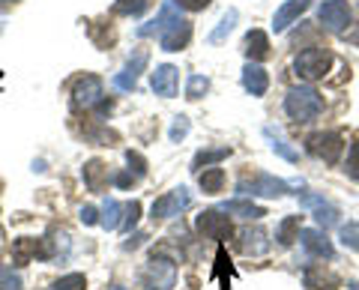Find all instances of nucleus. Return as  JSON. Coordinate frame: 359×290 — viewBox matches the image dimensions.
<instances>
[{"mask_svg":"<svg viewBox=\"0 0 359 290\" xmlns=\"http://www.w3.org/2000/svg\"><path fill=\"white\" fill-rule=\"evenodd\" d=\"M180 18V13H177V4L174 0H168V4H162V9H159V15H156L153 21H147V25H141L138 30V36L141 39H147V36H162V30L168 27V25H174V21Z\"/></svg>","mask_w":359,"mask_h":290,"instance_id":"dca6fc26","label":"nucleus"},{"mask_svg":"<svg viewBox=\"0 0 359 290\" xmlns=\"http://www.w3.org/2000/svg\"><path fill=\"white\" fill-rule=\"evenodd\" d=\"M198 230L204 233L207 240H216V242H224V240H231V219L228 216H222V209H204V213L198 216Z\"/></svg>","mask_w":359,"mask_h":290,"instance_id":"ddd939ff","label":"nucleus"},{"mask_svg":"<svg viewBox=\"0 0 359 290\" xmlns=\"http://www.w3.org/2000/svg\"><path fill=\"white\" fill-rule=\"evenodd\" d=\"M299 237V216H287L278 221V228H276V240L282 242V245H294V240Z\"/></svg>","mask_w":359,"mask_h":290,"instance_id":"c85d7f7f","label":"nucleus"},{"mask_svg":"<svg viewBox=\"0 0 359 290\" xmlns=\"http://www.w3.org/2000/svg\"><path fill=\"white\" fill-rule=\"evenodd\" d=\"M72 105L78 111H105L111 105H105V87H102V78H96V75H84V78H78L75 87H72Z\"/></svg>","mask_w":359,"mask_h":290,"instance_id":"20e7f679","label":"nucleus"},{"mask_svg":"<svg viewBox=\"0 0 359 290\" xmlns=\"http://www.w3.org/2000/svg\"><path fill=\"white\" fill-rule=\"evenodd\" d=\"M344 171L353 177V180H359V138L351 144V150H347V162H344Z\"/></svg>","mask_w":359,"mask_h":290,"instance_id":"4c0bfd02","label":"nucleus"},{"mask_svg":"<svg viewBox=\"0 0 359 290\" xmlns=\"http://www.w3.org/2000/svg\"><path fill=\"white\" fill-rule=\"evenodd\" d=\"M120 221H123V204L114 198H108L102 204V209H99V225H102L105 230H117Z\"/></svg>","mask_w":359,"mask_h":290,"instance_id":"393cba45","label":"nucleus"},{"mask_svg":"<svg viewBox=\"0 0 359 290\" xmlns=\"http://www.w3.org/2000/svg\"><path fill=\"white\" fill-rule=\"evenodd\" d=\"M189 39H192V25H189L186 18H177L174 25H168L159 36V46L162 51H183L189 46Z\"/></svg>","mask_w":359,"mask_h":290,"instance_id":"2eb2a0df","label":"nucleus"},{"mask_svg":"<svg viewBox=\"0 0 359 290\" xmlns=\"http://www.w3.org/2000/svg\"><path fill=\"white\" fill-rule=\"evenodd\" d=\"M264 135L269 138V147H273V153H278L285 162H299V153H297L294 147H287L282 138H276V135H273V129H264Z\"/></svg>","mask_w":359,"mask_h":290,"instance_id":"7c9ffc66","label":"nucleus"},{"mask_svg":"<svg viewBox=\"0 0 359 290\" xmlns=\"http://www.w3.org/2000/svg\"><path fill=\"white\" fill-rule=\"evenodd\" d=\"M309 6H311V0H285V4L276 9V15H273V30L276 33H285L302 13H306Z\"/></svg>","mask_w":359,"mask_h":290,"instance_id":"f3484780","label":"nucleus"},{"mask_svg":"<svg viewBox=\"0 0 359 290\" xmlns=\"http://www.w3.org/2000/svg\"><path fill=\"white\" fill-rule=\"evenodd\" d=\"M150 6H153V0H117V4L111 6V13L120 18H138L147 13Z\"/></svg>","mask_w":359,"mask_h":290,"instance_id":"a878e982","label":"nucleus"},{"mask_svg":"<svg viewBox=\"0 0 359 290\" xmlns=\"http://www.w3.org/2000/svg\"><path fill=\"white\" fill-rule=\"evenodd\" d=\"M212 278L222 284V290L231 287L233 266H231V258H228V251H224V245H219V251H216V272H212Z\"/></svg>","mask_w":359,"mask_h":290,"instance_id":"bb28decb","label":"nucleus"},{"mask_svg":"<svg viewBox=\"0 0 359 290\" xmlns=\"http://www.w3.org/2000/svg\"><path fill=\"white\" fill-rule=\"evenodd\" d=\"M198 183H201V192L204 195H219L222 188H224V171L222 168H204V171H198Z\"/></svg>","mask_w":359,"mask_h":290,"instance_id":"b1692460","label":"nucleus"},{"mask_svg":"<svg viewBox=\"0 0 359 290\" xmlns=\"http://www.w3.org/2000/svg\"><path fill=\"white\" fill-rule=\"evenodd\" d=\"M318 21L330 33H344L347 27L353 25V13L344 0H323L320 9H318Z\"/></svg>","mask_w":359,"mask_h":290,"instance_id":"0eeeda50","label":"nucleus"},{"mask_svg":"<svg viewBox=\"0 0 359 290\" xmlns=\"http://www.w3.org/2000/svg\"><path fill=\"white\" fill-rule=\"evenodd\" d=\"M240 249H243V254H249V258H264L269 251V233L264 228H245L240 233Z\"/></svg>","mask_w":359,"mask_h":290,"instance_id":"a211bd4d","label":"nucleus"},{"mask_svg":"<svg viewBox=\"0 0 359 290\" xmlns=\"http://www.w3.org/2000/svg\"><path fill=\"white\" fill-rule=\"evenodd\" d=\"M177 84H180V69H177V66H171V63L156 66V72H153V78H150V87H153L156 96L174 99V96H177Z\"/></svg>","mask_w":359,"mask_h":290,"instance_id":"4468645a","label":"nucleus"},{"mask_svg":"<svg viewBox=\"0 0 359 290\" xmlns=\"http://www.w3.org/2000/svg\"><path fill=\"white\" fill-rule=\"evenodd\" d=\"M141 240H144V233H135V237H132V242H126V249H138V245H141Z\"/></svg>","mask_w":359,"mask_h":290,"instance_id":"37998d69","label":"nucleus"},{"mask_svg":"<svg viewBox=\"0 0 359 290\" xmlns=\"http://www.w3.org/2000/svg\"><path fill=\"white\" fill-rule=\"evenodd\" d=\"M87 287V278L81 275V272H69V275H63V278H57L48 290H84Z\"/></svg>","mask_w":359,"mask_h":290,"instance_id":"473e14b6","label":"nucleus"},{"mask_svg":"<svg viewBox=\"0 0 359 290\" xmlns=\"http://www.w3.org/2000/svg\"><path fill=\"white\" fill-rule=\"evenodd\" d=\"M126 162H129V171H132V174H138V177L147 174V162H144V156H141V153L126 150Z\"/></svg>","mask_w":359,"mask_h":290,"instance_id":"58836bf2","label":"nucleus"},{"mask_svg":"<svg viewBox=\"0 0 359 290\" xmlns=\"http://www.w3.org/2000/svg\"><path fill=\"white\" fill-rule=\"evenodd\" d=\"M306 284L314 290H332L341 284V278L335 272H323V270H306Z\"/></svg>","mask_w":359,"mask_h":290,"instance_id":"cd10ccee","label":"nucleus"},{"mask_svg":"<svg viewBox=\"0 0 359 290\" xmlns=\"http://www.w3.org/2000/svg\"><path fill=\"white\" fill-rule=\"evenodd\" d=\"M138 180H141L138 174H132V171H123V174H117V177H114V186H117V188H129V186H135Z\"/></svg>","mask_w":359,"mask_h":290,"instance_id":"a19ab883","label":"nucleus"},{"mask_svg":"<svg viewBox=\"0 0 359 290\" xmlns=\"http://www.w3.org/2000/svg\"><path fill=\"white\" fill-rule=\"evenodd\" d=\"M138 219H141V204L138 200H129V204H123V221H120V230H132L135 225H138Z\"/></svg>","mask_w":359,"mask_h":290,"instance_id":"2f4dec72","label":"nucleus"},{"mask_svg":"<svg viewBox=\"0 0 359 290\" xmlns=\"http://www.w3.org/2000/svg\"><path fill=\"white\" fill-rule=\"evenodd\" d=\"M341 242L347 245V249H353V251H359V225L356 221H347V225H341Z\"/></svg>","mask_w":359,"mask_h":290,"instance_id":"e433bc0d","label":"nucleus"},{"mask_svg":"<svg viewBox=\"0 0 359 290\" xmlns=\"http://www.w3.org/2000/svg\"><path fill=\"white\" fill-rule=\"evenodd\" d=\"M54 258L48 240H36V237H21L13 242V263L15 266H27L30 261H48Z\"/></svg>","mask_w":359,"mask_h":290,"instance_id":"6e6552de","label":"nucleus"},{"mask_svg":"<svg viewBox=\"0 0 359 290\" xmlns=\"http://www.w3.org/2000/svg\"><path fill=\"white\" fill-rule=\"evenodd\" d=\"M0 290H25L21 275L13 272V266H6V263H0Z\"/></svg>","mask_w":359,"mask_h":290,"instance_id":"72a5a7b5","label":"nucleus"},{"mask_svg":"<svg viewBox=\"0 0 359 290\" xmlns=\"http://www.w3.org/2000/svg\"><path fill=\"white\" fill-rule=\"evenodd\" d=\"M285 111H287V117H294L297 123H311V120H318V114L323 111V96L309 84L290 87L285 96Z\"/></svg>","mask_w":359,"mask_h":290,"instance_id":"f257e3e1","label":"nucleus"},{"mask_svg":"<svg viewBox=\"0 0 359 290\" xmlns=\"http://www.w3.org/2000/svg\"><path fill=\"white\" fill-rule=\"evenodd\" d=\"M207 90H210V78H207V75H189L186 99H201Z\"/></svg>","mask_w":359,"mask_h":290,"instance_id":"f704fd0d","label":"nucleus"},{"mask_svg":"<svg viewBox=\"0 0 359 290\" xmlns=\"http://www.w3.org/2000/svg\"><path fill=\"white\" fill-rule=\"evenodd\" d=\"M192 207V192H189L186 186H177L171 192H165L162 198L153 200L150 207V219L153 221H162V219H171V216H180L183 209Z\"/></svg>","mask_w":359,"mask_h":290,"instance_id":"423d86ee","label":"nucleus"},{"mask_svg":"<svg viewBox=\"0 0 359 290\" xmlns=\"http://www.w3.org/2000/svg\"><path fill=\"white\" fill-rule=\"evenodd\" d=\"M84 186L90 188V192H102V188L108 186V168H105V162L90 159L84 165Z\"/></svg>","mask_w":359,"mask_h":290,"instance_id":"4be33fe9","label":"nucleus"},{"mask_svg":"<svg viewBox=\"0 0 359 290\" xmlns=\"http://www.w3.org/2000/svg\"><path fill=\"white\" fill-rule=\"evenodd\" d=\"M180 9H189V13H201V9H207L212 0H174Z\"/></svg>","mask_w":359,"mask_h":290,"instance_id":"ea45409f","label":"nucleus"},{"mask_svg":"<svg viewBox=\"0 0 359 290\" xmlns=\"http://www.w3.org/2000/svg\"><path fill=\"white\" fill-rule=\"evenodd\" d=\"M297 183H287V180H278V177H273V174L255 171V174H245L237 183V192L245 195V198H282Z\"/></svg>","mask_w":359,"mask_h":290,"instance_id":"f03ea898","label":"nucleus"},{"mask_svg":"<svg viewBox=\"0 0 359 290\" xmlns=\"http://www.w3.org/2000/svg\"><path fill=\"white\" fill-rule=\"evenodd\" d=\"M309 153L323 159L327 165H335L344 153V138L339 135V132H318V135L309 138Z\"/></svg>","mask_w":359,"mask_h":290,"instance_id":"1a4fd4ad","label":"nucleus"},{"mask_svg":"<svg viewBox=\"0 0 359 290\" xmlns=\"http://www.w3.org/2000/svg\"><path fill=\"white\" fill-rule=\"evenodd\" d=\"M78 216H81V221H84V225H99V209L96 207H81V213H78Z\"/></svg>","mask_w":359,"mask_h":290,"instance_id":"79ce46f5","label":"nucleus"},{"mask_svg":"<svg viewBox=\"0 0 359 290\" xmlns=\"http://www.w3.org/2000/svg\"><path fill=\"white\" fill-rule=\"evenodd\" d=\"M222 213L240 216V219H264L266 209L257 207V204H252V200H245V198H237V200H224V204H222Z\"/></svg>","mask_w":359,"mask_h":290,"instance_id":"412c9836","label":"nucleus"},{"mask_svg":"<svg viewBox=\"0 0 359 290\" xmlns=\"http://www.w3.org/2000/svg\"><path fill=\"white\" fill-rule=\"evenodd\" d=\"M243 87H245V93H252V96H264L266 93V87H269V75L261 63H245L243 66Z\"/></svg>","mask_w":359,"mask_h":290,"instance_id":"6ab92c4d","label":"nucleus"},{"mask_svg":"<svg viewBox=\"0 0 359 290\" xmlns=\"http://www.w3.org/2000/svg\"><path fill=\"white\" fill-rule=\"evenodd\" d=\"M4 27H6V21H4V18H0V33H4Z\"/></svg>","mask_w":359,"mask_h":290,"instance_id":"c03bdc74","label":"nucleus"},{"mask_svg":"<svg viewBox=\"0 0 359 290\" xmlns=\"http://www.w3.org/2000/svg\"><path fill=\"white\" fill-rule=\"evenodd\" d=\"M243 51H245V57H249L252 63L266 60L269 57V36L264 30H249L245 33V42H243Z\"/></svg>","mask_w":359,"mask_h":290,"instance_id":"aec40b11","label":"nucleus"},{"mask_svg":"<svg viewBox=\"0 0 359 290\" xmlns=\"http://www.w3.org/2000/svg\"><path fill=\"white\" fill-rule=\"evenodd\" d=\"M189 129H192V123H189V117H174V123H171V129H168V138H171L174 144H180L186 135H189Z\"/></svg>","mask_w":359,"mask_h":290,"instance_id":"c9c22d12","label":"nucleus"},{"mask_svg":"<svg viewBox=\"0 0 359 290\" xmlns=\"http://www.w3.org/2000/svg\"><path fill=\"white\" fill-rule=\"evenodd\" d=\"M299 245L306 249L309 258H320V261H332L335 258V249L332 242L327 240V230L320 228H299Z\"/></svg>","mask_w":359,"mask_h":290,"instance_id":"f8f14e48","label":"nucleus"},{"mask_svg":"<svg viewBox=\"0 0 359 290\" xmlns=\"http://www.w3.org/2000/svg\"><path fill=\"white\" fill-rule=\"evenodd\" d=\"M237 18H240V13H237V9H228V13H224L222 15V21H219V27L216 30H212L210 33V46H219V42L224 39V36H228V33L233 30V27H237Z\"/></svg>","mask_w":359,"mask_h":290,"instance_id":"c756f323","label":"nucleus"},{"mask_svg":"<svg viewBox=\"0 0 359 290\" xmlns=\"http://www.w3.org/2000/svg\"><path fill=\"white\" fill-rule=\"evenodd\" d=\"M231 156V147H204L195 153L192 159V171H201V168H212V165H219L222 159H228Z\"/></svg>","mask_w":359,"mask_h":290,"instance_id":"5701e85b","label":"nucleus"},{"mask_svg":"<svg viewBox=\"0 0 359 290\" xmlns=\"http://www.w3.org/2000/svg\"><path fill=\"white\" fill-rule=\"evenodd\" d=\"M111 290H126V287H123V284H114V287H111Z\"/></svg>","mask_w":359,"mask_h":290,"instance_id":"a18cd8bd","label":"nucleus"},{"mask_svg":"<svg viewBox=\"0 0 359 290\" xmlns=\"http://www.w3.org/2000/svg\"><path fill=\"white\" fill-rule=\"evenodd\" d=\"M299 207H306V209H311L314 213V221L320 225V230H330V228H335L339 225V207L335 204H330L323 195H299Z\"/></svg>","mask_w":359,"mask_h":290,"instance_id":"9b49d317","label":"nucleus"},{"mask_svg":"<svg viewBox=\"0 0 359 290\" xmlns=\"http://www.w3.org/2000/svg\"><path fill=\"white\" fill-rule=\"evenodd\" d=\"M141 284L147 290H174V284H177V263L171 258H162V254H153V258L144 263V270H141Z\"/></svg>","mask_w":359,"mask_h":290,"instance_id":"7ed1b4c3","label":"nucleus"},{"mask_svg":"<svg viewBox=\"0 0 359 290\" xmlns=\"http://www.w3.org/2000/svg\"><path fill=\"white\" fill-rule=\"evenodd\" d=\"M147 63H150V51L147 48H135V54L126 60V66H123V72H117L114 75V87L117 90H135L138 87V78H141V72L147 69Z\"/></svg>","mask_w":359,"mask_h":290,"instance_id":"9d476101","label":"nucleus"},{"mask_svg":"<svg viewBox=\"0 0 359 290\" xmlns=\"http://www.w3.org/2000/svg\"><path fill=\"white\" fill-rule=\"evenodd\" d=\"M332 66V54L327 48H306L294 57V72L302 78V81H318L330 72Z\"/></svg>","mask_w":359,"mask_h":290,"instance_id":"39448f33","label":"nucleus"}]
</instances>
